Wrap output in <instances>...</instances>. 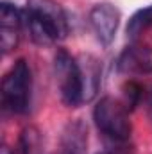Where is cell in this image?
<instances>
[{
  "mask_svg": "<svg viewBox=\"0 0 152 154\" xmlns=\"http://www.w3.org/2000/svg\"><path fill=\"white\" fill-rule=\"evenodd\" d=\"M22 13L23 27L29 31V36L36 45L48 47L66 38V14L56 0H27Z\"/></svg>",
  "mask_w": 152,
  "mask_h": 154,
  "instance_id": "6da1fadb",
  "label": "cell"
},
{
  "mask_svg": "<svg viewBox=\"0 0 152 154\" xmlns=\"http://www.w3.org/2000/svg\"><path fill=\"white\" fill-rule=\"evenodd\" d=\"M23 27V13L9 2L0 4V47L4 54H9L18 47L20 31Z\"/></svg>",
  "mask_w": 152,
  "mask_h": 154,
  "instance_id": "8992f818",
  "label": "cell"
},
{
  "mask_svg": "<svg viewBox=\"0 0 152 154\" xmlns=\"http://www.w3.org/2000/svg\"><path fill=\"white\" fill-rule=\"evenodd\" d=\"M81 68V81H82V100L90 102L95 99L100 88V63L93 56H81L77 59Z\"/></svg>",
  "mask_w": 152,
  "mask_h": 154,
  "instance_id": "ba28073f",
  "label": "cell"
},
{
  "mask_svg": "<svg viewBox=\"0 0 152 154\" xmlns=\"http://www.w3.org/2000/svg\"><path fill=\"white\" fill-rule=\"evenodd\" d=\"M99 154H111V152H99Z\"/></svg>",
  "mask_w": 152,
  "mask_h": 154,
  "instance_id": "5bb4252c",
  "label": "cell"
},
{
  "mask_svg": "<svg viewBox=\"0 0 152 154\" xmlns=\"http://www.w3.org/2000/svg\"><path fill=\"white\" fill-rule=\"evenodd\" d=\"M93 120L99 131L113 142H127L131 136L129 108L113 97H104L97 102Z\"/></svg>",
  "mask_w": 152,
  "mask_h": 154,
  "instance_id": "3957f363",
  "label": "cell"
},
{
  "mask_svg": "<svg viewBox=\"0 0 152 154\" xmlns=\"http://www.w3.org/2000/svg\"><path fill=\"white\" fill-rule=\"evenodd\" d=\"M149 115L152 118V91H150V95H149Z\"/></svg>",
  "mask_w": 152,
  "mask_h": 154,
  "instance_id": "7c38bea8",
  "label": "cell"
},
{
  "mask_svg": "<svg viewBox=\"0 0 152 154\" xmlns=\"http://www.w3.org/2000/svg\"><path fill=\"white\" fill-rule=\"evenodd\" d=\"M2 154H14V152H13L7 145H4V147H2Z\"/></svg>",
  "mask_w": 152,
  "mask_h": 154,
  "instance_id": "4fadbf2b",
  "label": "cell"
},
{
  "mask_svg": "<svg viewBox=\"0 0 152 154\" xmlns=\"http://www.w3.org/2000/svg\"><path fill=\"white\" fill-rule=\"evenodd\" d=\"M149 27H152V4L143 7V9H138L131 16L129 23H127V36L131 39H136Z\"/></svg>",
  "mask_w": 152,
  "mask_h": 154,
  "instance_id": "30bf717a",
  "label": "cell"
},
{
  "mask_svg": "<svg viewBox=\"0 0 152 154\" xmlns=\"http://www.w3.org/2000/svg\"><path fill=\"white\" fill-rule=\"evenodd\" d=\"M32 74L25 59H18L2 81V106L4 109L23 115L31 106Z\"/></svg>",
  "mask_w": 152,
  "mask_h": 154,
  "instance_id": "7a4b0ae2",
  "label": "cell"
},
{
  "mask_svg": "<svg viewBox=\"0 0 152 154\" xmlns=\"http://www.w3.org/2000/svg\"><path fill=\"white\" fill-rule=\"evenodd\" d=\"M90 25L95 32V38L100 45L108 47L114 39V34L120 25V11L113 4L102 2L90 11Z\"/></svg>",
  "mask_w": 152,
  "mask_h": 154,
  "instance_id": "5b68a950",
  "label": "cell"
},
{
  "mask_svg": "<svg viewBox=\"0 0 152 154\" xmlns=\"http://www.w3.org/2000/svg\"><path fill=\"white\" fill-rule=\"evenodd\" d=\"M54 70H56V77H57L61 100L70 108H77V106L84 104L81 68H79V63L75 57H72L66 50H59L54 59Z\"/></svg>",
  "mask_w": 152,
  "mask_h": 154,
  "instance_id": "277c9868",
  "label": "cell"
},
{
  "mask_svg": "<svg viewBox=\"0 0 152 154\" xmlns=\"http://www.w3.org/2000/svg\"><path fill=\"white\" fill-rule=\"evenodd\" d=\"M61 154H88V127L84 122H70L61 136Z\"/></svg>",
  "mask_w": 152,
  "mask_h": 154,
  "instance_id": "9c48e42d",
  "label": "cell"
},
{
  "mask_svg": "<svg viewBox=\"0 0 152 154\" xmlns=\"http://www.w3.org/2000/svg\"><path fill=\"white\" fill-rule=\"evenodd\" d=\"M118 70L127 75L152 74V48L147 45H129L118 57Z\"/></svg>",
  "mask_w": 152,
  "mask_h": 154,
  "instance_id": "52a82bcc",
  "label": "cell"
},
{
  "mask_svg": "<svg viewBox=\"0 0 152 154\" xmlns=\"http://www.w3.org/2000/svg\"><path fill=\"white\" fill-rule=\"evenodd\" d=\"M123 90H125V97H127V108H129V109H134L136 104H138L140 99H141V86H140L138 82L131 81V82L125 84Z\"/></svg>",
  "mask_w": 152,
  "mask_h": 154,
  "instance_id": "8fae6325",
  "label": "cell"
}]
</instances>
